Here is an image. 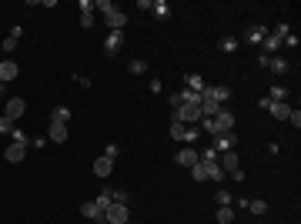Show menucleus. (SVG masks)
<instances>
[{
  "label": "nucleus",
  "mask_w": 301,
  "mask_h": 224,
  "mask_svg": "<svg viewBox=\"0 0 301 224\" xmlns=\"http://www.w3.org/2000/svg\"><path fill=\"white\" fill-rule=\"evenodd\" d=\"M114 204H127V208H131V194L127 191H114Z\"/></svg>",
  "instance_id": "obj_33"
},
{
  "label": "nucleus",
  "mask_w": 301,
  "mask_h": 224,
  "mask_svg": "<svg viewBox=\"0 0 301 224\" xmlns=\"http://www.w3.org/2000/svg\"><path fill=\"white\" fill-rule=\"evenodd\" d=\"M174 161H177V164H181V168H194V164H198V151H194V147H181V151H177L174 154Z\"/></svg>",
  "instance_id": "obj_13"
},
{
  "label": "nucleus",
  "mask_w": 301,
  "mask_h": 224,
  "mask_svg": "<svg viewBox=\"0 0 301 224\" xmlns=\"http://www.w3.org/2000/svg\"><path fill=\"white\" fill-rule=\"evenodd\" d=\"M127 224H131V221H127Z\"/></svg>",
  "instance_id": "obj_39"
},
{
  "label": "nucleus",
  "mask_w": 301,
  "mask_h": 224,
  "mask_svg": "<svg viewBox=\"0 0 301 224\" xmlns=\"http://www.w3.org/2000/svg\"><path fill=\"white\" fill-rule=\"evenodd\" d=\"M264 37H268V27H264V24H251L245 30V40H248V44H254V47H258Z\"/></svg>",
  "instance_id": "obj_14"
},
{
  "label": "nucleus",
  "mask_w": 301,
  "mask_h": 224,
  "mask_svg": "<svg viewBox=\"0 0 301 224\" xmlns=\"http://www.w3.org/2000/svg\"><path fill=\"white\" fill-rule=\"evenodd\" d=\"M94 7L104 14L107 30H124V27H127V14H124V10H117V4H114V0H97Z\"/></svg>",
  "instance_id": "obj_2"
},
{
  "label": "nucleus",
  "mask_w": 301,
  "mask_h": 224,
  "mask_svg": "<svg viewBox=\"0 0 301 224\" xmlns=\"http://www.w3.org/2000/svg\"><path fill=\"white\" fill-rule=\"evenodd\" d=\"M221 50H224V54H234V50H238V40H234V37H224L221 40Z\"/></svg>",
  "instance_id": "obj_31"
},
{
  "label": "nucleus",
  "mask_w": 301,
  "mask_h": 224,
  "mask_svg": "<svg viewBox=\"0 0 301 224\" xmlns=\"http://www.w3.org/2000/svg\"><path fill=\"white\" fill-rule=\"evenodd\" d=\"M80 214L87 217V221H94V224H107V217H104V211L97 208L94 201H84V204H80Z\"/></svg>",
  "instance_id": "obj_10"
},
{
  "label": "nucleus",
  "mask_w": 301,
  "mask_h": 224,
  "mask_svg": "<svg viewBox=\"0 0 301 224\" xmlns=\"http://www.w3.org/2000/svg\"><path fill=\"white\" fill-rule=\"evenodd\" d=\"M271 34H275V37H281V40H285L288 34H291V27H288V24H278V27H275V30H271Z\"/></svg>",
  "instance_id": "obj_35"
},
{
  "label": "nucleus",
  "mask_w": 301,
  "mask_h": 224,
  "mask_svg": "<svg viewBox=\"0 0 301 224\" xmlns=\"http://www.w3.org/2000/svg\"><path fill=\"white\" fill-rule=\"evenodd\" d=\"M248 211H251V214H268V201H261V198H254V201H248Z\"/></svg>",
  "instance_id": "obj_25"
},
{
  "label": "nucleus",
  "mask_w": 301,
  "mask_h": 224,
  "mask_svg": "<svg viewBox=\"0 0 301 224\" xmlns=\"http://www.w3.org/2000/svg\"><path fill=\"white\" fill-rule=\"evenodd\" d=\"M91 10H94V4L84 0V4H80V27H91V24H94V14H91Z\"/></svg>",
  "instance_id": "obj_20"
},
{
  "label": "nucleus",
  "mask_w": 301,
  "mask_h": 224,
  "mask_svg": "<svg viewBox=\"0 0 301 224\" xmlns=\"http://www.w3.org/2000/svg\"><path fill=\"white\" fill-rule=\"evenodd\" d=\"M184 80H188V90H194V94H201V90L207 87V84H204V77H201V74H188V77H184Z\"/></svg>",
  "instance_id": "obj_21"
},
{
  "label": "nucleus",
  "mask_w": 301,
  "mask_h": 224,
  "mask_svg": "<svg viewBox=\"0 0 301 224\" xmlns=\"http://www.w3.org/2000/svg\"><path fill=\"white\" fill-rule=\"evenodd\" d=\"M24 114H27V101H24V97H7V104H4V117H10L17 124Z\"/></svg>",
  "instance_id": "obj_5"
},
{
  "label": "nucleus",
  "mask_w": 301,
  "mask_h": 224,
  "mask_svg": "<svg viewBox=\"0 0 301 224\" xmlns=\"http://www.w3.org/2000/svg\"><path fill=\"white\" fill-rule=\"evenodd\" d=\"M234 214H238L234 208H218V224H231V221H234Z\"/></svg>",
  "instance_id": "obj_27"
},
{
  "label": "nucleus",
  "mask_w": 301,
  "mask_h": 224,
  "mask_svg": "<svg viewBox=\"0 0 301 224\" xmlns=\"http://www.w3.org/2000/svg\"><path fill=\"white\" fill-rule=\"evenodd\" d=\"M67 137H71L67 124H57V120H50V127H47V141H50V144H64Z\"/></svg>",
  "instance_id": "obj_9"
},
{
  "label": "nucleus",
  "mask_w": 301,
  "mask_h": 224,
  "mask_svg": "<svg viewBox=\"0 0 301 224\" xmlns=\"http://www.w3.org/2000/svg\"><path fill=\"white\" fill-rule=\"evenodd\" d=\"M17 74H20V67H17L14 60H0V84H10V80H17Z\"/></svg>",
  "instance_id": "obj_16"
},
{
  "label": "nucleus",
  "mask_w": 301,
  "mask_h": 224,
  "mask_svg": "<svg viewBox=\"0 0 301 224\" xmlns=\"http://www.w3.org/2000/svg\"><path fill=\"white\" fill-rule=\"evenodd\" d=\"M94 204H97L101 211H107V208L114 204V191H111V187H104V191H101V194L94 198Z\"/></svg>",
  "instance_id": "obj_18"
},
{
  "label": "nucleus",
  "mask_w": 301,
  "mask_h": 224,
  "mask_svg": "<svg viewBox=\"0 0 301 224\" xmlns=\"http://www.w3.org/2000/svg\"><path fill=\"white\" fill-rule=\"evenodd\" d=\"M0 94H4V84H0Z\"/></svg>",
  "instance_id": "obj_38"
},
{
  "label": "nucleus",
  "mask_w": 301,
  "mask_h": 224,
  "mask_svg": "<svg viewBox=\"0 0 301 224\" xmlns=\"http://www.w3.org/2000/svg\"><path fill=\"white\" fill-rule=\"evenodd\" d=\"M17 44H20V27H14V30H10V37H4V50H7V54H14Z\"/></svg>",
  "instance_id": "obj_22"
},
{
  "label": "nucleus",
  "mask_w": 301,
  "mask_h": 224,
  "mask_svg": "<svg viewBox=\"0 0 301 224\" xmlns=\"http://www.w3.org/2000/svg\"><path fill=\"white\" fill-rule=\"evenodd\" d=\"M231 201H234L231 191H218V208H231Z\"/></svg>",
  "instance_id": "obj_29"
},
{
  "label": "nucleus",
  "mask_w": 301,
  "mask_h": 224,
  "mask_svg": "<svg viewBox=\"0 0 301 224\" xmlns=\"http://www.w3.org/2000/svg\"><path fill=\"white\" fill-rule=\"evenodd\" d=\"M264 111H268L275 120H288V117H291V111H294V107L288 104V101H281V104H271V101H268V107H264Z\"/></svg>",
  "instance_id": "obj_12"
},
{
  "label": "nucleus",
  "mask_w": 301,
  "mask_h": 224,
  "mask_svg": "<svg viewBox=\"0 0 301 224\" xmlns=\"http://www.w3.org/2000/svg\"><path fill=\"white\" fill-rule=\"evenodd\" d=\"M104 157L117 161V157H121V147H117V144H107V147H104Z\"/></svg>",
  "instance_id": "obj_34"
},
{
  "label": "nucleus",
  "mask_w": 301,
  "mask_h": 224,
  "mask_svg": "<svg viewBox=\"0 0 301 224\" xmlns=\"http://www.w3.org/2000/svg\"><path fill=\"white\" fill-rule=\"evenodd\" d=\"M207 181H214V184H218V181H224V171H221V164H211V171H207Z\"/></svg>",
  "instance_id": "obj_28"
},
{
  "label": "nucleus",
  "mask_w": 301,
  "mask_h": 224,
  "mask_svg": "<svg viewBox=\"0 0 301 224\" xmlns=\"http://www.w3.org/2000/svg\"><path fill=\"white\" fill-rule=\"evenodd\" d=\"M14 127H17L14 120H10V117H4V114H0V134H10V131H14Z\"/></svg>",
  "instance_id": "obj_32"
},
{
  "label": "nucleus",
  "mask_w": 301,
  "mask_h": 224,
  "mask_svg": "<svg viewBox=\"0 0 301 224\" xmlns=\"http://www.w3.org/2000/svg\"><path fill=\"white\" fill-rule=\"evenodd\" d=\"M281 44H285V47H298V37H294V34H288V37L281 40Z\"/></svg>",
  "instance_id": "obj_37"
},
{
  "label": "nucleus",
  "mask_w": 301,
  "mask_h": 224,
  "mask_svg": "<svg viewBox=\"0 0 301 224\" xmlns=\"http://www.w3.org/2000/svg\"><path fill=\"white\" fill-rule=\"evenodd\" d=\"M167 134H171V141H181V144H191V141H198L201 127L194 124V127H188V124H181V120H171V127H167Z\"/></svg>",
  "instance_id": "obj_3"
},
{
  "label": "nucleus",
  "mask_w": 301,
  "mask_h": 224,
  "mask_svg": "<svg viewBox=\"0 0 301 224\" xmlns=\"http://www.w3.org/2000/svg\"><path fill=\"white\" fill-rule=\"evenodd\" d=\"M104 217H107V224H127L131 221V208L127 204H111L104 211Z\"/></svg>",
  "instance_id": "obj_6"
},
{
  "label": "nucleus",
  "mask_w": 301,
  "mask_h": 224,
  "mask_svg": "<svg viewBox=\"0 0 301 224\" xmlns=\"http://www.w3.org/2000/svg\"><path fill=\"white\" fill-rule=\"evenodd\" d=\"M218 164H221V171H224V174H231L234 181H245V171H241V161H238V154H234V151L218 154Z\"/></svg>",
  "instance_id": "obj_4"
},
{
  "label": "nucleus",
  "mask_w": 301,
  "mask_h": 224,
  "mask_svg": "<svg viewBox=\"0 0 301 224\" xmlns=\"http://www.w3.org/2000/svg\"><path fill=\"white\" fill-rule=\"evenodd\" d=\"M121 47H124V30H107V40H104V50H107V57L121 54Z\"/></svg>",
  "instance_id": "obj_8"
},
{
  "label": "nucleus",
  "mask_w": 301,
  "mask_h": 224,
  "mask_svg": "<svg viewBox=\"0 0 301 224\" xmlns=\"http://www.w3.org/2000/svg\"><path fill=\"white\" fill-rule=\"evenodd\" d=\"M127 71L137 77V74H147V64H144V60H131V64H127Z\"/></svg>",
  "instance_id": "obj_30"
},
{
  "label": "nucleus",
  "mask_w": 301,
  "mask_h": 224,
  "mask_svg": "<svg viewBox=\"0 0 301 224\" xmlns=\"http://www.w3.org/2000/svg\"><path fill=\"white\" fill-rule=\"evenodd\" d=\"M50 120H57V124H67V120H71V107H54Z\"/></svg>",
  "instance_id": "obj_26"
},
{
  "label": "nucleus",
  "mask_w": 301,
  "mask_h": 224,
  "mask_svg": "<svg viewBox=\"0 0 301 224\" xmlns=\"http://www.w3.org/2000/svg\"><path fill=\"white\" fill-rule=\"evenodd\" d=\"M288 120H291L294 131H298V127H301V111H291V117H288Z\"/></svg>",
  "instance_id": "obj_36"
},
{
  "label": "nucleus",
  "mask_w": 301,
  "mask_h": 224,
  "mask_svg": "<svg viewBox=\"0 0 301 224\" xmlns=\"http://www.w3.org/2000/svg\"><path fill=\"white\" fill-rule=\"evenodd\" d=\"M204 134H211V137H218V134H228V131H234V114L228 111V107H221V111L214 114V117H201V124H198Z\"/></svg>",
  "instance_id": "obj_1"
},
{
  "label": "nucleus",
  "mask_w": 301,
  "mask_h": 224,
  "mask_svg": "<svg viewBox=\"0 0 301 224\" xmlns=\"http://www.w3.org/2000/svg\"><path fill=\"white\" fill-rule=\"evenodd\" d=\"M24 157H27V144H17V141H10V144L4 147V161H7V164H20Z\"/></svg>",
  "instance_id": "obj_7"
},
{
  "label": "nucleus",
  "mask_w": 301,
  "mask_h": 224,
  "mask_svg": "<svg viewBox=\"0 0 301 224\" xmlns=\"http://www.w3.org/2000/svg\"><path fill=\"white\" fill-rule=\"evenodd\" d=\"M150 14L158 17V20H167V17H171V7H167L164 0H154V7H150Z\"/></svg>",
  "instance_id": "obj_24"
},
{
  "label": "nucleus",
  "mask_w": 301,
  "mask_h": 224,
  "mask_svg": "<svg viewBox=\"0 0 301 224\" xmlns=\"http://www.w3.org/2000/svg\"><path fill=\"white\" fill-rule=\"evenodd\" d=\"M264 67H268L271 74H288V71H291V64H288L285 57H278V54H271V57H268V64H264Z\"/></svg>",
  "instance_id": "obj_17"
},
{
  "label": "nucleus",
  "mask_w": 301,
  "mask_h": 224,
  "mask_svg": "<svg viewBox=\"0 0 301 224\" xmlns=\"http://www.w3.org/2000/svg\"><path fill=\"white\" fill-rule=\"evenodd\" d=\"M91 224H94V221H91Z\"/></svg>",
  "instance_id": "obj_40"
},
{
  "label": "nucleus",
  "mask_w": 301,
  "mask_h": 224,
  "mask_svg": "<svg viewBox=\"0 0 301 224\" xmlns=\"http://www.w3.org/2000/svg\"><path fill=\"white\" fill-rule=\"evenodd\" d=\"M234 144H238V137H234V131H228V134H218L214 137V151L224 154V151H234Z\"/></svg>",
  "instance_id": "obj_11"
},
{
  "label": "nucleus",
  "mask_w": 301,
  "mask_h": 224,
  "mask_svg": "<svg viewBox=\"0 0 301 224\" xmlns=\"http://www.w3.org/2000/svg\"><path fill=\"white\" fill-rule=\"evenodd\" d=\"M91 171H94V177H111V174H114V161L101 154V157L94 161V168H91Z\"/></svg>",
  "instance_id": "obj_15"
},
{
  "label": "nucleus",
  "mask_w": 301,
  "mask_h": 224,
  "mask_svg": "<svg viewBox=\"0 0 301 224\" xmlns=\"http://www.w3.org/2000/svg\"><path fill=\"white\" fill-rule=\"evenodd\" d=\"M211 94H214V101H218V104H224V107H228V101H231V87L218 84V87H211Z\"/></svg>",
  "instance_id": "obj_23"
},
{
  "label": "nucleus",
  "mask_w": 301,
  "mask_h": 224,
  "mask_svg": "<svg viewBox=\"0 0 301 224\" xmlns=\"http://www.w3.org/2000/svg\"><path fill=\"white\" fill-rule=\"evenodd\" d=\"M268 101H271V104H281V101H288V87H285V84H275V87L268 90Z\"/></svg>",
  "instance_id": "obj_19"
}]
</instances>
